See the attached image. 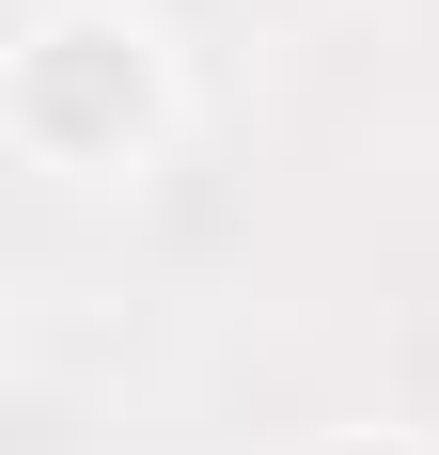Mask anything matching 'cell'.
Instances as JSON below:
<instances>
[{"instance_id":"6da1fadb","label":"cell","mask_w":439,"mask_h":455,"mask_svg":"<svg viewBox=\"0 0 439 455\" xmlns=\"http://www.w3.org/2000/svg\"><path fill=\"white\" fill-rule=\"evenodd\" d=\"M16 110H32V141H47V157H94V141H126V126H141V47L110 32V16L47 32V47H32V79H16Z\"/></svg>"}]
</instances>
